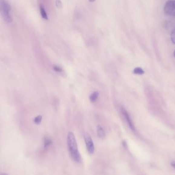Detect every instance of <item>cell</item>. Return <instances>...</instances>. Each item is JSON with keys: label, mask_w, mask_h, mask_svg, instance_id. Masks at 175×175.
<instances>
[{"label": "cell", "mask_w": 175, "mask_h": 175, "mask_svg": "<svg viewBox=\"0 0 175 175\" xmlns=\"http://www.w3.org/2000/svg\"><path fill=\"white\" fill-rule=\"evenodd\" d=\"M173 55H174V57H175V51H174V52H173Z\"/></svg>", "instance_id": "19"}, {"label": "cell", "mask_w": 175, "mask_h": 175, "mask_svg": "<svg viewBox=\"0 0 175 175\" xmlns=\"http://www.w3.org/2000/svg\"><path fill=\"white\" fill-rule=\"evenodd\" d=\"M122 113L124 115V117L125 118V120L127 121V123L128 124L129 127L132 130L135 131V127H134V125L132 119L131 118L128 112L124 108H122Z\"/></svg>", "instance_id": "5"}, {"label": "cell", "mask_w": 175, "mask_h": 175, "mask_svg": "<svg viewBox=\"0 0 175 175\" xmlns=\"http://www.w3.org/2000/svg\"><path fill=\"white\" fill-rule=\"evenodd\" d=\"M99 96V93L98 92H94L93 93H92L89 97L90 101L92 102H96V100H97Z\"/></svg>", "instance_id": "8"}, {"label": "cell", "mask_w": 175, "mask_h": 175, "mask_svg": "<svg viewBox=\"0 0 175 175\" xmlns=\"http://www.w3.org/2000/svg\"><path fill=\"white\" fill-rule=\"evenodd\" d=\"M10 10L11 7L8 2L6 0H0V12L3 18L7 23L12 21V18L9 14Z\"/></svg>", "instance_id": "2"}, {"label": "cell", "mask_w": 175, "mask_h": 175, "mask_svg": "<svg viewBox=\"0 0 175 175\" xmlns=\"http://www.w3.org/2000/svg\"><path fill=\"white\" fill-rule=\"evenodd\" d=\"M133 73L137 75H143L144 74V70L140 67H136L133 70Z\"/></svg>", "instance_id": "9"}, {"label": "cell", "mask_w": 175, "mask_h": 175, "mask_svg": "<svg viewBox=\"0 0 175 175\" xmlns=\"http://www.w3.org/2000/svg\"><path fill=\"white\" fill-rule=\"evenodd\" d=\"M84 138H85L86 145L87 147L88 152L90 155H92L94 152V145L93 142L92 140V138L91 137L90 135L87 133H86L85 134Z\"/></svg>", "instance_id": "4"}, {"label": "cell", "mask_w": 175, "mask_h": 175, "mask_svg": "<svg viewBox=\"0 0 175 175\" xmlns=\"http://www.w3.org/2000/svg\"><path fill=\"white\" fill-rule=\"evenodd\" d=\"M40 10L41 14V15H42V18L45 19L46 20H48V15H47V13H46V11L45 10L44 7H43V6H42V5H40Z\"/></svg>", "instance_id": "7"}, {"label": "cell", "mask_w": 175, "mask_h": 175, "mask_svg": "<svg viewBox=\"0 0 175 175\" xmlns=\"http://www.w3.org/2000/svg\"><path fill=\"white\" fill-rule=\"evenodd\" d=\"M89 2H91V3H93V2H95L96 0H89Z\"/></svg>", "instance_id": "17"}, {"label": "cell", "mask_w": 175, "mask_h": 175, "mask_svg": "<svg viewBox=\"0 0 175 175\" xmlns=\"http://www.w3.org/2000/svg\"><path fill=\"white\" fill-rule=\"evenodd\" d=\"M67 144L70 155L72 159L76 162H80L82 157L79 153L76 140L72 132H69L67 136Z\"/></svg>", "instance_id": "1"}, {"label": "cell", "mask_w": 175, "mask_h": 175, "mask_svg": "<svg viewBox=\"0 0 175 175\" xmlns=\"http://www.w3.org/2000/svg\"><path fill=\"white\" fill-rule=\"evenodd\" d=\"M53 69L54 71H55L57 72H62V71H63L62 69L60 67L58 66H54Z\"/></svg>", "instance_id": "14"}, {"label": "cell", "mask_w": 175, "mask_h": 175, "mask_svg": "<svg viewBox=\"0 0 175 175\" xmlns=\"http://www.w3.org/2000/svg\"><path fill=\"white\" fill-rule=\"evenodd\" d=\"M164 11L167 15L175 16V0H170L167 2L164 7Z\"/></svg>", "instance_id": "3"}, {"label": "cell", "mask_w": 175, "mask_h": 175, "mask_svg": "<svg viewBox=\"0 0 175 175\" xmlns=\"http://www.w3.org/2000/svg\"><path fill=\"white\" fill-rule=\"evenodd\" d=\"M42 116H37L35 117L34 120V122H35V124H40L41 122H42Z\"/></svg>", "instance_id": "11"}, {"label": "cell", "mask_w": 175, "mask_h": 175, "mask_svg": "<svg viewBox=\"0 0 175 175\" xmlns=\"http://www.w3.org/2000/svg\"><path fill=\"white\" fill-rule=\"evenodd\" d=\"M171 40L172 42L175 45V29H174L171 34Z\"/></svg>", "instance_id": "12"}, {"label": "cell", "mask_w": 175, "mask_h": 175, "mask_svg": "<svg viewBox=\"0 0 175 175\" xmlns=\"http://www.w3.org/2000/svg\"><path fill=\"white\" fill-rule=\"evenodd\" d=\"M55 4L58 8H61L63 7V4L60 0H57L55 1Z\"/></svg>", "instance_id": "13"}, {"label": "cell", "mask_w": 175, "mask_h": 175, "mask_svg": "<svg viewBox=\"0 0 175 175\" xmlns=\"http://www.w3.org/2000/svg\"><path fill=\"white\" fill-rule=\"evenodd\" d=\"M171 165H172V167H173L174 168H175V162H173V163H172Z\"/></svg>", "instance_id": "16"}, {"label": "cell", "mask_w": 175, "mask_h": 175, "mask_svg": "<svg viewBox=\"0 0 175 175\" xmlns=\"http://www.w3.org/2000/svg\"><path fill=\"white\" fill-rule=\"evenodd\" d=\"M97 133L100 138L103 139L105 137V131L100 125H98L97 127Z\"/></svg>", "instance_id": "6"}, {"label": "cell", "mask_w": 175, "mask_h": 175, "mask_svg": "<svg viewBox=\"0 0 175 175\" xmlns=\"http://www.w3.org/2000/svg\"><path fill=\"white\" fill-rule=\"evenodd\" d=\"M122 144H123V145H124V147H127V142H126L125 141H123Z\"/></svg>", "instance_id": "15"}, {"label": "cell", "mask_w": 175, "mask_h": 175, "mask_svg": "<svg viewBox=\"0 0 175 175\" xmlns=\"http://www.w3.org/2000/svg\"><path fill=\"white\" fill-rule=\"evenodd\" d=\"M52 144V140L48 137H46L44 139V148H47Z\"/></svg>", "instance_id": "10"}, {"label": "cell", "mask_w": 175, "mask_h": 175, "mask_svg": "<svg viewBox=\"0 0 175 175\" xmlns=\"http://www.w3.org/2000/svg\"><path fill=\"white\" fill-rule=\"evenodd\" d=\"M1 175H8V174H7V173H2V174H1Z\"/></svg>", "instance_id": "18"}]
</instances>
